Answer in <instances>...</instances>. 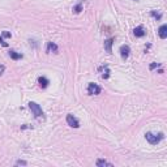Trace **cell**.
<instances>
[{"instance_id":"cell-6","label":"cell","mask_w":167,"mask_h":167,"mask_svg":"<svg viewBox=\"0 0 167 167\" xmlns=\"http://www.w3.org/2000/svg\"><path fill=\"white\" fill-rule=\"evenodd\" d=\"M133 34H135L137 38H142L144 35L146 34V31H145V29H144V26L140 25V26H137L135 30H133Z\"/></svg>"},{"instance_id":"cell-4","label":"cell","mask_w":167,"mask_h":167,"mask_svg":"<svg viewBox=\"0 0 167 167\" xmlns=\"http://www.w3.org/2000/svg\"><path fill=\"white\" fill-rule=\"evenodd\" d=\"M67 123L69 127H72V128H78V127H80V122H78L77 117H74L72 114L67 115Z\"/></svg>"},{"instance_id":"cell-3","label":"cell","mask_w":167,"mask_h":167,"mask_svg":"<svg viewBox=\"0 0 167 167\" xmlns=\"http://www.w3.org/2000/svg\"><path fill=\"white\" fill-rule=\"evenodd\" d=\"M101 91H102V88H101L99 85H97L94 82H90L88 85V93H89L90 96H98V94H101Z\"/></svg>"},{"instance_id":"cell-15","label":"cell","mask_w":167,"mask_h":167,"mask_svg":"<svg viewBox=\"0 0 167 167\" xmlns=\"http://www.w3.org/2000/svg\"><path fill=\"white\" fill-rule=\"evenodd\" d=\"M150 15H152L154 18H157V20H161V18H162V15H161V13H157L155 11H152V12H150Z\"/></svg>"},{"instance_id":"cell-5","label":"cell","mask_w":167,"mask_h":167,"mask_svg":"<svg viewBox=\"0 0 167 167\" xmlns=\"http://www.w3.org/2000/svg\"><path fill=\"white\" fill-rule=\"evenodd\" d=\"M129 54H131L129 46H127V44L120 46V55H122L123 60H127V59H128V56H129Z\"/></svg>"},{"instance_id":"cell-19","label":"cell","mask_w":167,"mask_h":167,"mask_svg":"<svg viewBox=\"0 0 167 167\" xmlns=\"http://www.w3.org/2000/svg\"><path fill=\"white\" fill-rule=\"evenodd\" d=\"M155 67H159V64L158 63H153L152 65H150V69H154Z\"/></svg>"},{"instance_id":"cell-18","label":"cell","mask_w":167,"mask_h":167,"mask_svg":"<svg viewBox=\"0 0 167 167\" xmlns=\"http://www.w3.org/2000/svg\"><path fill=\"white\" fill-rule=\"evenodd\" d=\"M0 43H1L3 46H4V47H7V46H8V43H7V42H4V39H3V37H0Z\"/></svg>"},{"instance_id":"cell-16","label":"cell","mask_w":167,"mask_h":167,"mask_svg":"<svg viewBox=\"0 0 167 167\" xmlns=\"http://www.w3.org/2000/svg\"><path fill=\"white\" fill-rule=\"evenodd\" d=\"M3 37H5V38H11V37H12V34H11V33H8V31H3Z\"/></svg>"},{"instance_id":"cell-9","label":"cell","mask_w":167,"mask_h":167,"mask_svg":"<svg viewBox=\"0 0 167 167\" xmlns=\"http://www.w3.org/2000/svg\"><path fill=\"white\" fill-rule=\"evenodd\" d=\"M158 34L162 39H166L167 38V25H162L161 28L158 29Z\"/></svg>"},{"instance_id":"cell-14","label":"cell","mask_w":167,"mask_h":167,"mask_svg":"<svg viewBox=\"0 0 167 167\" xmlns=\"http://www.w3.org/2000/svg\"><path fill=\"white\" fill-rule=\"evenodd\" d=\"M73 11H74V13H80L81 11H82V5H81V3H78L76 7H73Z\"/></svg>"},{"instance_id":"cell-20","label":"cell","mask_w":167,"mask_h":167,"mask_svg":"<svg viewBox=\"0 0 167 167\" xmlns=\"http://www.w3.org/2000/svg\"><path fill=\"white\" fill-rule=\"evenodd\" d=\"M16 165H26V162L25 161H17V162H16Z\"/></svg>"},{"instance_id":"cell-10","label":"cell","mask_w":167,"mask_h":167,"mask_svg":"<svg viewBox=\"0 0 167 167\" xmlns=\"http://www.w3.org/2000/svg\"><path fill=\"white\" fill-rule=\"evenodd\" d=\"M58 50H59L58 46L55 44L54 42H48V44H47V52H51L52 51V52H55V54H56Z\"/></svg>"},{"instance_id":"cell-7","label":"cell","mask_w":167,"mask_h":167,"mask_svg":"<svg viewBox=\"0 0 167 167\" xmlns=\"http://www.w3.org/2000/svg\"><path fill=\"white\" fill-rule=\"evenodd\" d=\"M112 43H114V38H109L107 41H104V50L109 54L112 52Z\"/></svg>"},{"instance_id":"cell-11","label":"cell","mask_w":167,"mask_h":167,"mask_svg":"<svg viewBox=\"0 0 167 167\" xmlns=\"http://www.w3.org/2000/svg\"><path fill=\"white\" fill-rule=\"evenodd\" d=\"M97 166L98 167H104V166H112V163L111 162H107V161H104V159H98L97 161Z\"/></svg>"},{"instance_id":"cell-12","label":"cell","mask_w":167,"mask_h":167,"mask_svg":"<svg viewBox=\"0 0 167 167\" xmlns=\"http://www.w3.org/2000/svg\"><path fill=\"white\" fill-rule=\"evenodd\" d=\"M9 56L12 59H15V60H18V59H22V55L21 54H17L16 51H11L9 52Z\"/></svg>"},{"instance_id":"cell-13","label":"cell","mask_w":167,"mask_h":167,"mask_svg":"<svg viewBox=\"0 0 167 167\" xmlns=\"http://www.w3.org/2000/svg\"><path fill=\"white\" fill-rule=\"evenodd\" d=\"M104 72H103V74H102V78H104V80H107V78L110 77V69H109V67L107 65H104Z\"/></svg>"},{"instance_id":"cell-17","label":"cell","mask_w":167,"mask_h":167,"mask_svg":"<svg viewBox=\"0 0 167 167\" xmlns=\"http://www.w3.org/2000/svg\"><path fill=\"white\" fill-rule=\"evenodd\" d=\"M4 71H5V67L3 64H0V76H1L3 73H4Z\"/></svg>"},{"instance_id":"cell-8","label":"cell","mask_w":167,"mask_h":167,"mask_svg":"<svg viewBox=\"0 0 167 167\" xmlns=\"http://www.w3.org/2000/svg\"><path fill=\"white\" fill-rule=\"evenodd\" d=\"M38 84H39V86H41L42 89H46V88L48 86V84H50V81H48L46 77L41 76V77H38Z\"/></svg>"},{"instance_id":"cell-1","label":"cell","mask_w":167,"mask_h":167,"mask_svg":"<svg viewBox=\"0 0 167 167\" xmlns=\"http://www.w3.org/2000/svg\"><path fill=\"white\" fill-rule=\"evenodd\" d=\"M146 140H148L149 144H152V145H157L158 142H161L163 140V133H153V132H148L145 135Z\"/></svg>"},{"instance_id":"cell-2","label":"cell","mask_w":167,"mask_h":167,"mask_svg":"<svg viewBox=\"0 0 167 167\" xmlns=\"http://www.w3.org/2000/svg\"><path fill=\"white\" fill-rule=\"evenodd\" d=\"M29 109L31 110V112L34 114V116H35V117H41V116H43V111H42V107L39 106L38 103L30 102V103H29Z\"/></svg>"}]
</instances>
